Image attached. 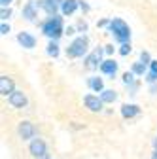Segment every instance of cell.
I'll list each match as a JSON object with an SVG mask.
<instances>
[{"label":"cell","mask_w":157,"mask_h":159,"mask_svg":"<svg viewBox=\"0 0 157 159\" xmlns=\"http://www.w3.org/2000/svg\"><path fill=\"white\" fill-rule=\"evenodd\" d=\"M8 101H10V104H11V106H15V108H23V106L27 104V97H25V93H23V91H17V89H15V91L10 95Z\"/></svg>","instance_id":"obj_7"},{"label":"cell","mask_w":157,"mask_h":159,"mask_svg":"<svg viewBox=\"0 0 157 159\" xmlns=\"http://www.w3.org/2000/svg\"><path fill=\"white\" fill-rule=\"evenodd\" d=\"M153 150L157 152V138H153Z\"/></svg>","instance_id":"obj_30"},{"label":"cell","mask_w":157,"mask_h":159,"mask_svg":"<svg viewBox=\"0 0 157 159\" xmlns=\"http://www.w3.org/2000/svg\"><path fill=\"white\" fill-rule=\"evenodd\" d=\"M17 134H19V138H23V140H29V138L34 136V125L30 121H21L17 127Z\"/></svg>","instance_id":"obj_4"},{"label":"cell","mask_w":157,"mask_h":159,"mask_svg":"<svg viewBox=\"0 0 157 159\" xmlns=\"http://www.w3.org/2000/svg\"><path fill=\"white\" fill-rule=\"evenodd\" d=\"M87 51V38L80 36V38H76L74 42L68 46V55L70 57H83Z\"/></svg>","instance_id":"obj_3"},{"label":"cell","mask_w":157,"mask_h":159,"mask_svg":"<svg viewBox=\"0 0 157 159\" xmlns=\"http://www.w3.org/2000/svg\"><path fill=\"white\" fill-rule=\"evenodd\" d=\"M0 32H2V34H8V32H10V25L2 23V25H0Z\"/></svg>","instance_id":"obj_22"},{"label":"cell","mask_w":157,"mask_h":159,"mask_svg":"<svg viewBox=\"0 0 157 159\" xmlns=\"http://www.w3.org/2000/svg\"><path fill=\"white\" fill-rule=\"evenodd\" d=\"M42 32L49 38H59L63 34V17L55 15V17H49L47 21H44L42 23Z\"/></svg>","instance_id":"obj_1"},{"label":"cell","mask_w":157,"mask_h":159,"mask_svg":"<svg viewBox=\"0 0 157 159\" xmlns=\"http://www.w3.org/2000/svg\"><path fill=\"white\" fill-rule=\"evenodd\" d=\"M151 159H157V152H153V153H151Z\"/></svg>","instance_id":"obj_31"},{"label":"cell","mask_w":157,"mask_h":159,"mask_svg":"<svg viewBox=\"0 0 157 159\" xmlns=\"http://www.w3.org/2000/svg\"><path fill=\"white\" fill-rule=\"evenodd\" d=\"M15 89H13V80H10L8 76H2L0 78V93L2 95H11Z\"/></svg>","instance_id":"obj_9"},{"label":"cell","mask_w":157,"mask_h":159,"mask_svg":"<svg viewBox=\"0 0 157 159\" xmlns=\"http://www.w3.org/2000/svg\"><path fill=\"white\" fill-rule=\"evenodd\" d=\"M114 51V46H106V53H112Z\"/></svg>","instance_id":"obj_29"},{"label":"cell","mask_w":157,"mask_h":159,"mask_svg":"<svg viewBox=\"0 0 157 159\" xmlns=\"http://www.w3.org/2000/svg\"><path fill=\"white\" fill-rule=\"evenodd\" d=\"M29 152H30V153H32L34 157H40V155L47 153L46 142H44V140H40V138H34V140L30 142V146H29Z\"/></svg>","instance_id":"obj_5"},{"label":"cell","mask_w":157,"mask_h":159,"mask_svg":"<svg viewBox=\"0 0 157 159\" xmlns=\"http://www.w3.org/2000/svg\"><path fill=\"white\" fill-rule=\"evenodd\" d=\"M140 59H142V65H151V61H150V53H148V51H142Z\"/></svg>","instance_id":"obj_19"},{"label":"cell","mask_w":157,"mask_h":159,"mask_svg":"<svg viewBox=\"0 0 157 159\" xmlns=\"http://www.w3.org/2000/svg\"><path fill=\"white\" fill-rule=\"evenodd\" d=\"M101 55H102V49H95V51L85 59L87 66H89V68H95V66H96V63H101ZM101 65H102V63H101Z\"/></svg>","instance_id":"obj_12"},{"label":"cell","mask_w":157,"mask_h":159,"mask_svg":"<svg viewBox=\"0 0 157 159\" xmlns=\"http://www.w3.org/2000/svg\"><path fill=\"white\" fill-rule=\"evenodd\" d=\"M148 82H155V80H157V74H153V72H148Z\"/></svg>","instance_id":"obj_23"},{"label":"cell","mask_w":157,"mask_h":159,"mask_svg":"<svg viewBox=\"0 0 157 159\" xmlns=\"http://www.w3.org/2000/svg\"><path fill=\"white\" fill-rule=\"evenodd\" d=\"M101 70H102V74L114 76V74H115V70H117V63H115V61H112V59H106V61H102V65H101Z\"/></svg>","instance_id":"obj_10"},{"label":"cell","mask_w":157,"mask_h":159,"mask_svg":"<svg viewBox=\"0 0 157 159\" xmlns=\"http://www.w3.org/2000/svg\"><path fill=\"white\" fill-rule=\"evenodd\" d=\"M129 51H131V46H129V44H121V49H119V53H121V55H127Z\"/></svg>","instance_id":"obj_20"},{"label":"cell","mask_w":157,"mask_h":159,"mask_svg":"<svg viewBox=\"0 0 157 159\" xmlns=\"http://www.w3.org/2000/svg\"><path fill=\"white\" fill-rule=\"evenodd\" d=\"M121 114H123V117H134L136 114H138V106H134V104H123L121 106Z\"/></svg>","instance_id":"obj_13"},{"label":"cell","mask_w":157,"mask_h":159,"mask_svg":"<svg viewBox=\"0 0 157 159\" xmlns=\"http://www.w3.org/2000/svg\"><path fill=\"white\" fill-rule=\"evenodd\" d=\"M83 102H85V106L91 110V112H101L102 110V101H101V97H95V95H85V98H83Z\"/></svg>","instance_id":"obj_6"},{"label":"cell","mask_w":157,"mask_h":159,"mask_svg":"<svg viewBox=\"0 0 157 159\" xmlns=\"http://www.w3.org/2000/svg\"><path fill=\"white\" fill-rule=\"evenodd\" d=\"M123 80H125V84H129V82H132V72H131V74L127 72V74L123 76Z\"/></svg>","instance_id":"obj_24"},{"label":"cell","mask_w":157,"mask_h":159,"mask_svg":"<svg viewBox=\"0 0 157 159\" xmlns=\"http://www.w3.org/2000/svg\"><path fill=\"white\" fill-rule=\"evenodd\" d=\"M34 15H36V8L34 6H25V10H23V17L27 19V21H32V19H34Z\"/></svg>","instance_id":"obj_16"},{"label":"cell","mask_w":157,"mask_h":159,"mask_svg":"<svg viewBox=\"0 0 157 159\" xmlns=\"http://www.w3.org/2000/svg\"><path fill=\"white\" fill-rule=\"evenodd\" d=\"M36 159H49V153H44V155H40V157H36Z\"/></svg>","instance_id":"obj_28"},{"label":"cell","mask_w":157,"mask_h":159,"mask_svg":"<svg viewBox=\"0 0 157 159\" xmlns=\"http://www.w3.org/2000/svg\"><path fill=\"white\" fill-rule=\"evenodd\" d=\"M17 42L21 44L23 48H27V49H30V48H34V46H36L34 36H30L29 32H19V34H17Z\"/></svg>","instance_id":"obj_8"},{"label":"cell","mask_w":157,"mask_h":159,"mask_svg":"<svg viewBox=\"0 0 157 159\" xmlns=\"http://www.w3.org/2000/svg\"><path fill=\"white\" fill-rule=\"evenodd\" d=\"M115 98H117V95H115L114 89H104V91L101 93V101H102V102H114Z\"/></svg>","instance_id":"obj_14"},{"label":"cell","mask_w":157,"mask_h":159,"mask_svg":"<svg viewBox=\"0 0 157 159\" xmlns=\"http://www.w3.org/2000/svg\"><path fill=\"white\" fill-rule=\"evenodd\" d=\"M47 53H49L51 57H57V55H59V46H57V44H49V46H47Z\"/></svg>","instance_id":"obj_18"},{"label":"cell","mask_w":157,"mask_h":159,"mask_svg":"<svg viewBox=\"0 0 157 159\" xmlns=\"http://www.w3.org/2000/svg\"><path fill=\"white\" fill-rule=\"evenodd\" d=\"M10 2H11V0H0V4H2V8H6Z\"/></svg>","instance_id":"obj_27"},{"label":"cell","mask_w":157,"mask_h":159,"mask_svg":"<svg viewBox=\"0 0 157 159\" xmlns=\"http://www.w3.org/2000/svg\"><path fill=\"white\" fill-rule=\"evenodd\" d=\"M110 30L114 34V38L121 44H127V40L131 36V30H129V25L123 21V19H114L110 21Z\"/></svg>","instance_id":"obj_2"},{"label":"cell","mask_w":157,"mask_h":159,"mask_svg":"<svg viewBox=\"0 0 157 159\" xmlns=\"http://www.w3.org/2000/svg\"><path fill=\"white\" fill-rule=\"evenodd\" d=\"M46 2H49V4H55V6H57L59 2H61V4H63V0H46Z\"/></svg>","instance_id":"obj_26"},{"label":"cell","mask_w":157,"mask_h":159,"mask_svg":"<svg viewBox=\"0 0 157 159\" xmlns=\"http://www.w3.org/2000/svg\"><path fill=\"white\" fill-rule=\"evenodd\" d=\"M78 8V0H63V4H61V11L63 15H72Z\"/></svg>","instance_id":"obj_11"},{"label":"cell","mask_w":157,"mask_h":159,"mask_svg":"<svg viewBox=\"0 0 157 159\" xmlns=\"http://www.w3.org/2000/svg\"><path fill=\"white\" fill-rule=\"evenodd\" d=\"M89 87L93 91H104V85H102V80L101 78H91L89 80Z\"/></svg>","instance_id":"obj_15"},{"label":"cell","mask_w":157,"mask_h":159,"mask_svg":"<svg viewBox=\"0 0 157 159\" xmlns=\"http://www.w3.org/2000/svg\"><path fill=\"white\" fill-rule=\"evenodd\" d=\"M150 66H151V72H153V74H157V61H151V65H150Z\"/></svg>","instance_id":"obj_25"},{"label":"cell","mask_w":157,"mask_h":159,"mask_svg":"<svg viewBox=\"0 0 157 159\" xmlns=\"http://www.w3.org/2000/svg\"><path fill=\"white\" fill-rule=\"evenodd\" d=\"M0 15H2V19H4V21H6V19L11 15V11L10 10H6V8H2V11H0Z\"/></svg>","instance_id":"obj_21"},{"label":"cell","mask_w":157,"mask_h":159,"mask_svg":"<svg viewBox=\"0 0 157 159\" xmlns=\"http://www.w3.org/2000/svg\"><path fill=\"white\" fill-rule=\"evenodd\" d=\"M144 70H146V68H144L142 63H134V65H132V74H144Z\"/></svg>","instance_id":"obj_17"}]
</instances>
